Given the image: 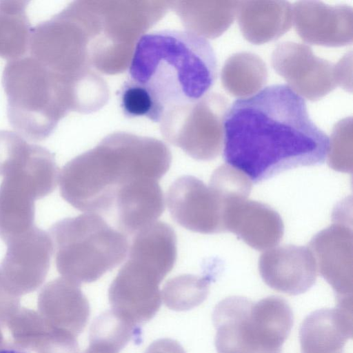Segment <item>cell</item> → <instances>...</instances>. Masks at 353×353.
<instances>
[{
    "instance_id": "4316f807",
    "label": "cell",
    "mask_w": 353,
    "mask_h": 353,
    "mask_svg": "<svg viewBox=\"0 0 353 353\" xmlns=\"http://www.w3.org/2000/svg\"><path fill=\"white\" fill-rule=\"evenodd\" d=\"M336 65L337 85L347 91H352V54L345 55Z\"/></svg>"
},
{
    "instance_id": "7402d4cb",
    "label": "cell",
    "mask_w": 353,
    "mask_h": 353,
    "mask_svg": "<svg viewBox=\"0 0 353 353\" xmlns=\"http://www.w3.org/2000/svg\"><path fill=\"white\" fill-rule=\"evenodd\" d=\"M138 330L112 310H106L96 317L90 326L88 347L108 353H119L136 335Z\"/></svg>"
},
{
    "instance_id": "9c48e42d",
    "label": "cell",
    "mask_w": 353,
    "mask_h": 353,
    "mask_svg": "<svg viewBox=\"0 0 353 353\" xmlns=\"http://www.w3.org/2000/svg\"><path fill=\"white\" fill-rule=\"evenodd\" d=\"M167 205L173 220L187 230L201 234L225 232L223 201L194 176H181L171 184Z\"/></svg>"
},
{
    "instance_id": "30bf717a",
    "label": "cell",
    "mask_w": 353,
    "mask_h": 353,
    "mask_svg": "<svg viewBox=\"0 0 353 353\" xmlns=\"http://www.w3.org/2000/svg\"><path fill=\"white\" fill-rule=\"evenodd\" d=\"M335 223L318 232L309 248L317 270L332 286L336 297L352 296L353 232L346 215L335 213Z\"/></svg>"
},
{
    "instance_id": "6da1fadb",
    "label": "cell",
    "mask_w": 353,
    "mask_h": 353,
    "mask_svg": "<svg viewBox=\"0 0 353 353\" xmlns=\"http://www.w3.org/2000/svg\"><path fill=\"white\" fill-rule=\"evenodd\" d=\"M223 158L256 183L280 172L323 163L329 138L311 120L304 99L274 84L234 101L223 122Z\"/></svg>"
},
{
    "instance_id": "7c38bea8",
    "label": "cell",
    "mask_w": 353,
    "mask_h": 353,
    "mask_svg": "<svg viewBox=\"0 0 353 353\" xmlns=\"http://www.w3.org/2000/svg\"><path fill=\"white\" fill-rule=\"evenodd\" d=\"M259 270L267 285L280 292L298 295L315 283L317 267L308 247L283 245L264 252L259 260Z\"/></svg>"
},
{
    "instance_id": "52a82bcc",
    "label": "cell",
    "mask_w": 353,
    "mask_h": 353,
    "mask_svg": "<svg viewBox=\"0 0 353 353\" xmlns=\"http://www.w3.org/2000/svg\"><path fill=\"white\" fill-rule=\"evenodd\" d=\"M170 271L159 261L129 251L108 290L111 310L137 327L149 321L161 307L159 285Z\"/></svg>"
},
{
    "instance_id": "484cf974",
    "label": "cell",
    "mask_w": 353,
    "mask_h": 353,
    "mask_svg": "<svg viewBox=\"0 0 353 353\" xmlns=\"http://www.w3.org/2000/svg\"><path fill=\"white\" fill-rule=\"evenodd\" d=\"M209 186L225 204L234 199L248 198L251 192L252 181L239 170L223 164L213 172Z\"/></svg>"
},
{
    "instance_id": "8992f818",
    "label": "cell",
    "mask_w": 353,
    "mask_h": 353,
    "mask_svg": "<svg viewBox=\"0 0 353 353\" xmlns=\"http://www.w3.org/2000/svg\"><path fill=\"white\" fill-rule=\"evenodd\" d=\"M50 232L57 270L80 283L98 280L119 265L129 249L126 235L95 213L61 219Z\"/></svg>"
},
{
    "instance_id": "ffe728a7",
    "label": "cell",
    "mask_w": 353,
    "mask_h": 353,
    "mask_svg": "<svg viewBox=\"0 0 353 353\" xmlns=\"http://www.w3.org/2000/svg\"><path fill=\"white\" fill-rule=\"evenodd\" d=\"M221 79L229 94L245 98L263 88L268 80V69L257 54L250 52H236L225 61Z\"/></svg>"
},
{
    "instance_id": "d4e9b609",
    "label": "cell",
    "mask_w": 353,
    "mask_h": 353,
    "mask_svg": "<svg viewBox=\"0 0 353 353\" xmlns=\"http://www.w3.org/2000/svg\"><path fill=\"white\" fill-rule=\"evenodd\" d=\"M329 166L338 172L352 173V118L339 121L332 129L327 153Z\"/></svg>"
},
{
    "instance_id": "5bb4252c",
    "label": "cell",
    "mask_w": 353,
    "mask_h": 353,
    "mask_svg": "<svg viewBox=\"0 0 353 353\" xmlns=\"http://www.w3.org/2000/svg\"><path fill=\"white\" fill-rule=\"evenodd\" d=\"M0 263V276L24 288H31L46 276L53 243L49 234L34 226L6 243Z\"/></svg>"
},
{
    "instance_id": "8fae6325",
    "label": "cell",
    "mask_w": 353,
    "mask_h": 353,
    "mask_svg": "<svg viewBox=\"0 0 353 353\" xmlns=\"http://www.w3.org/2000/svg\"><path fill=\"white\" fill-rule=\"evenodd\" d=\"M352 8L319 1H300L292 6V23L305 43L327 47L352 43Z\"/></svg>"
},
{
    "instance_id": "5b68a950",
    "label": "cell",
    "mask_w": 353,
    "mask_h": 353,
    "mask_svg": "<svg viewBox=\"0 0 353 353\" xmlns=\"http://www.w3.org/2000/svg\"><path fill=\"white\" fill-rule=\"evenodd\" d=\"M217 353H281L293 326L288 302L272 296L257 302L232 296L214 307Z\"/></svg>"
},
{
    "instance_id": "83f0119b",
    "label": "cell",
    "mask_w": 353,
    "mask_h": 353,
    "mask_svg": "<svg viewBox=\"0 0 353 353\" xmlns=\"http://www.w3.org/2000/svg\"><path fill=\"white\" fill-rule=\"evenodd\" d=\"M145 353H185V351L178 341L164 338L152 343Z\"/></svg>"
},
{
    "instance_id": "2e32d148",
    "label": "cell",
    "mask_w": 353,
    "mask_h": 353,
    "mask_svg": "<svg viewBox=\"0 0 353 353\" xmlns=\"http://www.w3.org/2000/svg\"><path fill=\"white\" fill-rule=\"evenodd\" d=\"M228 105V99L221 94L208 93L196 104L192 130L176 144L196 160L217 157L223 144V122Z\"/></svg>"
},
{
    "instance_id": "ba28073f",
    "label": "cell",
    "mask_w": 353,
    "mask_h": 353,
    "mask_svg": "<svg viewBox=\"0 0 353 353\" xmlns=\"http://www.w3.org/2000/svg\"><path fill=\"white\" fill-rule=\"evenodd\" d=\"M271 60L274 71L288 85L310 101L319 100L338 86L335 64L316 56L306 44L280 43Z\"/></svg>"
},
{
    "instance_id": "277c9868",
    "label": "cell",
    "mask_w": 353,
    "mask_h": 353,
    "mask_svg": "<svg viewBox=\"0 0 353 353\" xmlns=\"http://www.w3.org/2000/svg\"><path fill=\"white\" fill-rule=\"evenodd\" d=\"M63 80L34 57L9 61L2 74L10 125L25 139L48 137L70 106Z\"/></svg>"
},
{
    "instance_id": "cb8c5ba5",
    "label": "cell",
    "mask_w": 353,
    "mask_h": 353,
    "mask_svg": "<svg viewBox=\"0 0 353 353\" xmlns=\"http://www.w3.org/2000/svg\"><path fill=\"white\" fill-rule=\"evenodd\" d=\"M119 98L121 110L128 118L144 117L157 123L163 121L167 116L151 91L129 78L119 90Z\"/></svg>"
},
{
    "instance_id": "44dd1931",
    "label": "cell",
    "mask_w": 353,
    "mask_h": 353,
    "mask_svg": "<svg viewBox=\"0 0 353 353\" xmlns=\"http://www.w3.org/2000/svg\"><path fill=\"white\" fill-rule=\"evenodd\" d=\"M27 1H0V57L8 61L23 57L29 49L32 27Z\"/></svg>"
},
{
    "instance_id": "9a60e30c",
    "label": "cell",
    "mask_w": 353,
    "mask_h": 353,
    "mask_svg": "<svg viewBox=\"0 0 353 353\" xmlns=\"http://www.w3.org/2000/svg\"><path fill=\"white\" fill-rule=\"evenodd\" d=\"M352 337V296L336 298L334 308L315 310L299 331L302 353H341Z\"/></svg>"
},
{
    "instance_id": "f1b7e54d",
    "label": "cell",
    "mask_w": 353,
    "mask_h": 353,
    "mask_svg": "<svg viewBox=\"0 0 353 353\" xmlns=\"http://www.w3.org/2000/svg\"><path fill=\"white\" fill-rule=\"evenodd\" d=\"M0 353H29L27 351L14 347H7L0 349Z\"/></svg>"
},
{
    "instance_id": "603a6c76",
    "label": "cell",
    "mask_w": 353,
    "mask_h": 353,
    "mask_svg": "<svg viewBox=\"0 0 353 353\" xmlns=\"http://www.w3.org/2000/svg\"><path fill=\"white\" fill-rule=\"evenodd\" d=\"M210 279L205 276L182 274L168 280L162 290L165 305L175 311L191 310L207 298Z\"/></svg>"
},
{
    "instance_id": "7a4b0ae2",
    "label": "cell",
    "mask_w": 353,
    "mask_h": 353,
    "mask_svg": "<svg viewBox=\"0 0 353 353\" xmlns=\"http://www.w3.org/2000/svg\"><path fill=\"white\" fill-rule=\"evenodd\" d=\"M129 79L148 88L165 110L197 104L213 86L217 62L208 41L190 30L165 29L143 34Z\"/></svg>"
},
{
    "instance_id": "d6986e66",
    "label": "cell",
    "mask_w": 353,
    "mask_h": 353,
    "mask_svg": "<svg viewBox=\"0 0 353 353\" xmlns=\"http://www.w3.org/2000/svg\"><path fill=\"white\" fill-rule=\"evenodd\" d=\"M35 200L22 184L3 179L0 184V238L6 244L34 226Z\"/></svg>"
},
{
    "instance_id": "4fadbf2b",
    "label": "cell",
    "mask_w": 353,
    "mask_h": 353,
    "mask_svg": "<svg viewBox=\"0 0 353 353\" xmlns=\"http://www.w3.org/2000/svg\"><path fill=\"white\" fill-rule=\"evenodd\" d=\"M225 231L233 232L256 250L276 245L284 233L281 217L269 205L245 199H234L224 204Z\"/></svg>"
},
{
    "instance_id": "f546056e",
    "label": "cell",
    "mask_w": 353,
    "mask_h": 353,
    "mask_svg": "<svg viewBox=\"0 0 353 353\" xmlns=\"http://www.w3.org/2000/svg\"><path fill=\"white\" fill-rule=\"evenodd\" d=\"M85 353H108V352L97 351V350H92V349H90L88 347L86 350V351L85 352Z\"/></svg>"
},
{
    "instance_id": "3957f363",
    "label": "cell",
    "mask_w": 353,
    "mask_h": 353,
    "mask_svg": "<svg viewBox=\"0 0 353 353\" xmlns=\"http://www.w3.org/2000/svg\"><path fill=\"white\" fill-rule=\"evenodd\" d=\"M171 156L156 143H114L82 154L67 163L59 175L62 198L82 212H110L119 190L132 181H159Z\"/></svg>"
},
{
    "instance_id": "ac0fdd59",
    "label": "cell",
    "mask_w": 353,
    "mask_h": 353,
    "mask_svg": "<svg viewBox=\"0 0 353 353\" xmlns=\"http://www.w3.org/2000/svg\"><path fill=\"white\" fill-rule=\"evenodd\" d=\"M240 30L250 43L274 41L292 25V6L286 1H243L237 10Z\"/></svg>"
},
{
    "instance_id": "e0dca14e",
    "label": "cell",
    "mask_w": 353,
    "mask_h": 353,
    "mask_svg": "<svg viewBox=\"0 0 353 353\" xmlns=\"http://www.w3.org/2000/svg\"><path fill=\"white\" fill-rule=\"evenodd\" d=\"M158 181L148 177L139 178L119 190L113 210L119 231L135 234L161 216L165 201Z\"/></svg>"
}]
</instances>
